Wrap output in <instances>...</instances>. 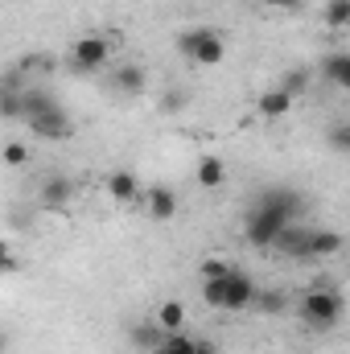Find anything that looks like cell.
Returning a JSON list of instances; mask_svg holds the SVG:
<instances>
[{
	"mask_svg": "<svg viewBox=\"0 0 350 354\" xmlns=\"http://www.w3.org/2000/svg\"><path fill=\"white\" fill-rule=\"evenodd\" d=\"M342 309H347V301H342L338 288H309V292L301 297V305H297V317H301L309 330L326 334V330H334V326L342 322Z\"/></svg>",
	"mask_w": 350,
	"mask_h": 354,
	"instance_id": "obj_1",
	"label": "cell"
},
{
	"mask_svg": "<svg viewBox=\"0 0 350 354\" xmlns=\"http://www.w3.org/2000/svg\"><path fill=\"white\" fill-rule=\"evenodd\" d=\"M25 124H29V132L42 136V140H71V136H75V120L66 115L62 103L46 107L42 115H33V120H25Z\"/></svg>",
	"mask_w": 350,
	"mask_h": 354,
	"instance_id": "obj_2",
	"label": "cell"
},
{
	"mask_svg": "<svg viewBox=\"0 0 350 354\" xmlns=\"http://www.w3.org/2000/svg\"><path fill=\"white\" fill-rule=\"evenodd\" d=\"M107 58H111V41H107V37H95V33H91V37H79V41L71 46V66L83 71V75L103 71Z\"/></svg>",
	"mask_w": 350,
	"mask_h": 354,
	"instance_id": "obj_3",
	"label": "cell"
},
{
	"mask_svg": "<svg viewBox=\"0 0 350 354\" xmlns=\"http://www.w3.org/2000/svg\"><path fill=\"white\" fill-rule=\"evenodd\" d=\"M252 297H256V280H252L243 268H231V272H227V280H223V309L239 313V309H248V305H252Z\"/></svg>",
	"mask_w": 350,
	"mask_h": 354,
	"instance_id": "obj_4",
	"label": "cell"
},
{
	"mask_svg": "<svg viewBox=\"0 0 350 354\" xmlns=\"http://www.w3.org/2000/svg\"><path fill=\"white\" fill-rule=\"evenodd\" d=\"M280 227H284V223H280L276 214L260 210V206H252L248 218H243V235H248V243H256V248H272V239H276Z\"/></svg>",
	"mask_w": 350,
	"mask_h": 354,
	"instance_id": "obj_5",
	"label": "cell"
},
{
	"mask_svg": "<svg viewBox=\"0 0 350 354\" xmlns=\"http://www.w3.org/2000/svg\"><path fill=\"white\" fill-rule=\"evenodd\" d=\"M272 248H276L280 256H288V260H309V227H301V223H284V227L276 231Z\"/></svg>",
	"mask_w": 350,
	"mask_h": 354,
	"instance_id": "obj_6",
	"label": "cell"
},
{
	"mask_svg": "<svg viewBox=\"0 0 350 354\" xmlns=\"http://www.w3.org/2000/svg\"><path fill=\"white\" fill-rule=\"evenodd\" d=\"M342 248H347V235H342V231H334V227L313 231V227H309V260H330V256H338Z\"/></svg>",
	"mask_w": 350,
	"mask_h": 354,
	"instance_id": "obj_7",
	"label": "cell"
},
{
	"mask_svg": "<svg viewBox=\"0 0 350 354\" xmlns=\"http://www.w3.org/2000/svg\"><path fill=\"white\" fill-rule=\"evenodd\" d=\"M71 198H75V181L71 177H62V174L46 177V185H42V206L46 210H66Z\"/></svg>",
	"mask_w": 350,
	"mask_h": 354,
	"instance_id": "obj_8",
	"label": "cell"
},
{
	"mask_svg": "<svg viewBox=\"0 0 350 354\" xmlns=\"http://www.w3.org/2000/svg\"><path fill=\"white\" fill-rule=\"evenodd\" d=\"M145 210H149V218H157V223H169L177 214V194L169 185H153L149 194H145Z\"/></svg>",
	"mask_w": 350,
	"mask_h": 354,
	"instance_id": "obj_9",
	"label": "cell"
},
{
	"mask_svg": "<svg viewBox=\"0 0 350 354\" xmlns=\"http://www.w3.org/2000/svg\"><path fill=\"white\" fill-rule=\"evenodd\" d=\"M145 66H136V62H124V66H116L111 71V87L120 91V95H140L145 91Z\"/></svg>",
	"mask_w": 350,
	"mask_h": 354,
	"instance_id": "obj_10",
	"label": "cell"
},
{
	"mask_svg": "<svg viewBox=\"0 0 350 354\" xmlns=\"http://www.w3.org/2000/svg\"><path fill=\"white\" fill-rule=\"evenodd\" d=\"M256 111H260L264 120H284V115L293 111V95H288V91H280V87L264 91L260 99H256Z\"/></svg>",
	"mask_w": 350,
	"mask_h": 354,
	"instance_id": "obj_11",
	"label": "cell"
},
{
	"mask_svg": "<svg viewBox=\"0 0 350 354\" xmlns=\"http://www.w3.org/2000/svg\"><path fill=\"white\" fill-rule=\"evenodd\" d=\"M107 194H111L116 202H124V206H128V202H136V198H140V177L132 174V169H120V174L107 177Z\"/></svg>",
	"mask_w": 350,
	"mask_h": 354,
	"instance_id": "obj_12",
	"label": "cell"
},
{
	"mask_svg": "<svg viewBox=\"0 0 350 354\" xmlns=\"http://www.w3.org/2000/svg\"><path fill=\"white\" fill-rule=\"evenodd\" d=\"M322 79H326L330 87H338V91L350 87V54L347 50H338V54H330V58L322 62Z\"/></svg>",
	"mask_w": 350,
	"mask_h": 354,
	"instance_id": "obj_13",
	"label": "cell"
},
{
	"mask_svg": "<svg viewBox=\"0 0 350 354\" xmlns=\"http://www.w3.org/2000/svg\"><path fill=\"white\" fill-rule=\"evenodd\" d=\"M153 322H157L161 334H181V330H185V305H181V301H161Z\"/></svg>",
	"mask_w": 350,
	"mask_h": 354,
	"instance_id": "obj_14",
	"label": "cell"
},
{
	"mask_svg": "<svg viewBox=\"0 0 350 354\" xmlns=\"http://www.w3.org/2000/svg\"><path fill=\"white\" fill-rule=\"evenodd\" d=\"M223 54H227V46H223V37L210 29V33L198 41V50L190 54V62H198V66H219V62H223Z\"/></svg>",
	"mask_w": 350,
	"mask_h": 354,
	"instance_id": "obj_15",
	"label": "cell"
},
{
	"mask_svg": "<svg viewBox=\"0 0 350 354\" xmlns=\"http://www.w3.org/2000/svg\"><path fill=\"white\" fill-rule=\"evenodd\" d=\"M252 309L264 313V317H280V313L288 309V297H284V288H256Z\"/></svg>",
	"mask_w": 350,
	"mask_h": 354,
	"instance_id": "obj_16",
	"label": "cell"
},
{
	"mask_svg": "<svg viewBox=\"0 0 350 354\" xmlns=\"http://www.w3.org/2000/svg\"><path fill=\"white\" fill-rule=\"evenodd\" d=\"M58 99L50 95V91H42V87H25L21 91V120H33V115H42L46 107H54Z\"/></svg>",
	"mask_w": 350,
	"mask_h": 354,
	"instance_id": "obj_17",
	"label": "cell"
},
{
	"mask_svg": "<svg viewBox=\"0 0 350 354\" xmlns=\"http://www.w3.org/2000/svg\"><path fill=\"white\" fill-rule=\"evenodd\" d=\"M194 177H198V185H202V189H219V185L227 181V165H223L219 157H202Z\"/></svg>",
	"mask_w": 350,
	"mask_h": 354,
	"instance_id": "obj_18",
	"label": "cell"
},
{
	"mask_svg": "<svg viewBox=\"0 0 350 354\" xmlns=\"http://www.w3.org/2000/svg\"><path fill=\"white\" fill-rule=\"evenodd\" d=\"M194 351H198V338H190L181 330V334H161V342H157L153 354H194Z\"/></svg>",
	"mask_w": 350,
	"mask_h": 354,
	"instance_id": "obj_19",
	"label": "cell"
},
{
	"mask_svg": "<svg viewBox=\"0 0 350 354\" xmlns=\"http://www.w3.org/2000/svg\"><path fill=\"white\" fill-rule=\"evenodd\" d=\"M157 342H161V330H157V322H140V326H132V346L136 351H157Z\"/></svg>",
	"mask_w": 350,
	"mask_h": 354,
	"instance_id": "obj_20",
	"label": "cell"
},
{
	"mask_svg": "<svg viewBox=\"0 0 350 354\" xmlns=\"http://www.w3.org/2000/svg\"><path fill=\"white\" fill-rule=\"evenodd\" d=\"M326 25L330 29H347L350 25V0H330L326 4Z\"/></svg>",
	"mask_w": 350,
	"mask_h": 354,
	"instance_id": "obj_21",
	"label": "cell"
},
{
	"mask_svg": "<svg viewBox=\"0 0 350 354\" xmlns=\"http://www.w3.org/2000/svg\"><path fill=\"white\" fill-rule=\"evenodd\" d=\"M21 91H25V87H21ZM21 91L0 87V115H4V120H21Z\"/></svg>",
	"mask_w": 350,
	"mask_h": 354,
	"instance_id": "obj_22",
	"label": "cell"
},
{
	"mask_svg": "<svg viewBox=\"0 0 350 354\" xmlns=\"http://www.w3.org/2000/svg\"><path fill=\"white\" fill-rule=\"evenodd\" d=\"M185 103H190V95L181 87H169L161 95V115H177V111H185Z\"/></svg>",
	"mask_w": 350,
	"mask_h": 354,
	"instance_id": "obj_23",
	"label": "cell"
},
{
	"mask_svg": "<svg viewBox=\"0 0 350 354\" xmlns=\"http://www.w3.org/2000/svg\"><path fill=\"white\" fill-rule=\"evenodd\" d=\"M276 87H280V91H288V95H301V91L309 87V71H284Z\"/></svg>",
	"mask_w": 350,
	"mask_h": 354,
	"instance_id": "obj_24",
	"label": "cell"
},
{
	"mask_svg": "<svg viewBox=\"0 0 350 354\" xmlns=\"http://www.w3.org/2000/svg\"><path fill=\"white\" fill-rule=\"evenodd\" d=\"M223 280L227 276H214V280H202V301L210 309H223Z\"/></svg>",
	"mask_w": 350,
	"mask_h": 354,
	"instance_id": "obj_25",
	"label": "cell"
},
{
	"mask_svg": "<svg viewBox=\"0 0 350 354\" xmlns=\"http://www.w3.org/2000/svg\"><path fill=\"white\" fill-rule=\"evenodd\" d=\"M25 161H29V149L21 140H8L4 145V165H25Z\"/></svg>",
	"mask_w": 350,
	"mask_h": 354,
	"instance_id": "obj_26",
	"label": "cell"
},
{
	"mask_svg": "<svg viewBox=\"0 0 350 354\" xmlns=\"http://www.w3.org/2000/svg\"><path fill=\"white\" fill-rule=\"evenodd\" d=\"M330 149H334V153H347L350 149V124H334V132H330Z\"/></svg>",
	"mask_w": 350,
	"mask_h": 354,
	"instance_id": "obj_27",
	"label": "cell"
},
{
	"mask_svg": "<svg viewBox=\"0 0 350 354\" xmlns=\"http://www.w3.org/2000/svg\"><path fill=\"white\" fill-rule=\"evenodd\" d=\"M227 272H231L227 260H206V264H202V280H214V276H227Z\"/></svg>",
	"mask_w": 350,
	"mask_h": 354,
	"instance_id": "obj_28",
	"label": "cell"
},
{
	"mask_svg": "<svg viewBox=\"0 0 350 354\" xmlns=\"http://www.w3.org/2000/svg\"><path fill=\"white\" fill-rule=\"evenodd\" d=\"M17 268H21V260H17V256L8 252V243L0 239V276H4V272H17Z\"/></svg>",
	"mask_w": 350,
	"mask_h": 354,
	"instance_id": "obj_29",
	"label": "cell"
},
{
	"mask_svg": "<svg viewBox=\"0 0 350 354\" xmlns=\"http://www.w3.org/2000/svg\"><path fill=\"white\" fill-rule=\"evenodd\" d=\"M264 4H272V8H284V12H297L305 0H264Z\"/></svg>",
	"mask_w": 350,
	"mask_h": 354,
	"instance_id": "obj_30",
	"label": "cell"
},
{
	"mask_svg": "<svg viewBox=\"0 0 350 354\" xmlns=\"http://www.w3.org/2000/svg\"><path fill=\"white\" fill-rule=\"evenodd\" d=\"M194 354H219V346H214V342H202V338H198V351Z\"/></svg>",
	"mask_w": 350,
	"mask_h": 354,
	"instance_id": "obj_31",
	"label": "cell"
},
{
	"mask_svg": "<svg viewBox=\"0 0 350 354\" xmlns=\"http://www.w3.org/2000/svg\"><path fill=\"white\" fill-rule=\"evenodd\" d=\"M8 351V334H4V330H0V354Z\"/></svg>",
	"mask_w": 350,
	"mask_h": 354,
	"instance_id": "obj_32",
	"label": "cell"
}]
</instances>
